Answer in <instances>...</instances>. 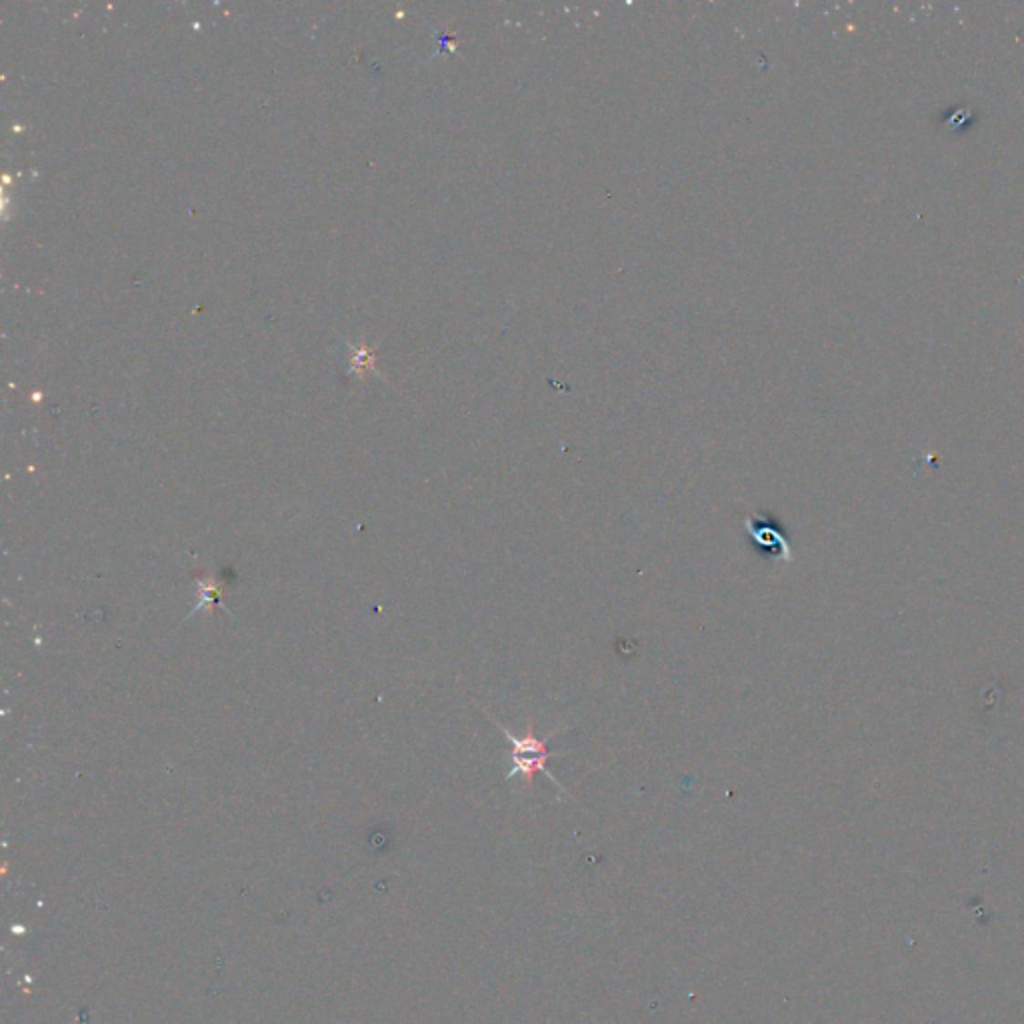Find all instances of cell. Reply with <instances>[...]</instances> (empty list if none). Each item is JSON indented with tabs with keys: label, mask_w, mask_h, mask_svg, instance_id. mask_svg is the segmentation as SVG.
I'll list each match as a JSON object with an SVG mask.
<instances>
[{
	"label": "cell",
	"mask_w": 1024,
	"mask_h": 1024,
	"mask_svg": "<svg viewBox=\"0 0 1024 1024\" xmlns=\"http://www.w3.org/2000/svg\"><path fill=\"white\" fill-rule=\"evenodd\" d=\"M764 512H754L744 516V526L750 534V539L759 544V548H767V551H777V558L784 563H792L794 556L791 551V543L786 539V534L781 531L779 524L769 522Z\"/></svg>",
	"instance_id": "obj_2"
},
{
	"label": "cell",
	"mask_w": 1024,
	"mask_h": 1024,
	"mask_svg": "<svg viewBox=\"0 0 1024 1024\" xmlns=\"http://www.w3.org/2000/svg\"><path fill=\"white\" fill-rule=\"evenodd\" d=\"M494 722H496V727H499V730L512 744V754H511L512 769L509 771V774H506V781H512L514 777H519V774H521V777H524L526 786H531L533 781H534V774L543 772L548 781H553L558 786V789L564 792L561 782H558L553 777V772L546 769L548 760L554 757V752L548 750V742H551V739L556 737V734H561L563 729L548 732V734H544V737H536V732L533 730V727L529 724V732H526L524 737H514V734L506 727H502L499 720H494Z\"/></svg>",
	"instance_id": "obj_1"
}]
</instances>
